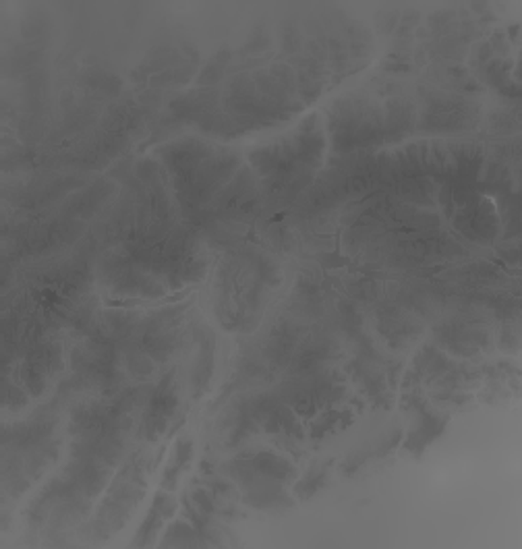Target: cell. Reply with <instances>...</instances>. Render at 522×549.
<instances>
[{
	"label": "cell",
	"instance_id": "cell-1",
	"mask_svg": "<svg viewBox=\"0 0 522 549\" xmlns=\"http://www.w3.org/2000/svg\"><path fill=\"white\" fill-rule=\"evenodd\" d=\"M175 406H176V394L175 388H172V373H168V378L162 380V384H160L156 394H153L150 411H147V421H145L147 435L156 437L162 434L172 411H175Z\"/></svg>",
	"mask_w": 522,
	"mask_h": 549
},
{
	"label": "cell",
	"instance_id": "cell-2",
	"mask_svg": "<svg viewBox=\"0 0 522 549\" xmlns=\"http://www.w3.org/2000/svg\"><path fill=\"white\" fill-rule=\"evenodd\" d=\"M245 467L251 468V471L261 474V477L274 479V481H288L292 479L297 471L291 462L282 459V456H276L272 452H260L255 454L253 459L245 462Z\"/></svg>",
	"mask_w": 522,
	"mask_h": 549
},
{
	"label": "cell",
	"instance_id": "cell-3",
	"mask_svg": "<svg viewBox=\"0 0 522 549\" xmlns=\"http://www.w3.org/2000/svg\"><path fill=\"white\" fill-rule=\"evenodd\" d=\"M195 537V530L189 527L187 522H175L168 530V535H166V543H183V541H191Z\"/></svg>",
	"mask_w": 522,
	"mask_h": 549
}]
</instances>
